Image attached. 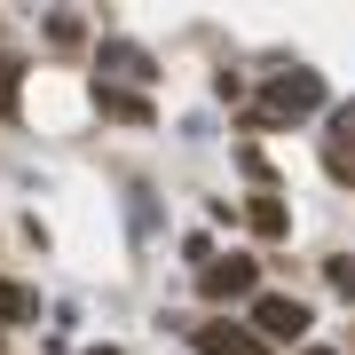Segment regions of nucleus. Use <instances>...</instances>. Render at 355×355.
Returning <instances> with one entry per match:
<instances>
[{"instance_id":"obj_5","label":"nucleus","mask_w":355,"mask_h":355,"mask_svg":"<svg viewBox=\"0 0 355 355\" xmlns=\"http://www.w3.org/2000/svg\"><path fill=\"white\" fill-rule=\"evenodd\" d=\"M0 316H32V292L8 284V277H0Z\"/></svg>"},{"instance_id":"obj_4","label":"nucleus","mask_w":355,"mask_h":355,"mask_svg":"<svg viewBox=\"0 0 355 355\" xmlns=\"http://www.w3.org/2000/svg\"><path fill=\"white\" fill-rule=\"evenodd\" d=\"M198 347L205 355H268L261 331H237V324H198Z\"/></svg>"},{"instance_id":"obj_8","label":"nucleus","mask_w":355,"mask_h":355,"mask_svg":"<svg viewBox=\"0 0 355 355\" xmlns=\"http://www.w3.org/2000/svg\"><path fill=\"white\" fill-rule=\"evenodd\" d=\"M87 355H119V347H87Z\"/></svg>"},{"instance_id":"obj_7","label":"nucleus","mask_w":355,"mask_h":355,"mask_svg":"<svg viewBox=\"0 0 355 355\" xmlns=\"http://www.w3.org/2000/svg\"><path fill=\"white\" fill-rule=\"evenodd\" d=\"M300 355H340V347H300Z\"/></svg>"},{"instance_id":"obj_6","label":"nucleus","mask_w":355,"mask_h":355,"mask_svg":"<svg viewBox=\"0 0 355 355\" xmlns=\"http://www.w3.org/2000/svg\"><path fill=\"white\" fill-rule=\"evenodd\" d=\"M253 229H268V237H277V229H284V205H277V198H261V205H253Z\"/></svg>"},{"instance_id":"obj_1","label":"nucleus","mask_w":355,"mask_h":355,"mask_svg":"<svg viewBox=\"0 0 355 355\" xmlns=\"http://www.w3.org/2000/svg\"><path fill=\"white\" fill-rule=\"evenodd\" d=\"M324 103V79L316 71H284L277 87H268V119H308Z\"/></svg>"},{"instance_id":"obj_2","label":"nucleus","mask_w":355,"mask_h":355,"mask_svg":"<svg viewBox=\"0 0 355 355\" xmlns=\"http://www.w3.org/2000/svg\"><path fill=\"white\" fill-rule=\"evenodd\" d=\"M253 324H261V340H308V308L284 300V292H261V300H253Z\"/></svg>"},{"instance_id":"obj_3","label":"nucleus","mask_w":355,"mask_h":355,"mask_svg":"<svg viewBox=\"0 0 355 355\" xmlns=\"http://www.w3.org/2000/svg\"><path fill=\"white\" fill-rule=\"evenodd\" d=\"M253 284H261V268L245 261V253H229V261H214V268H205V300H245Z\"/></svg>"}]
</instances>
